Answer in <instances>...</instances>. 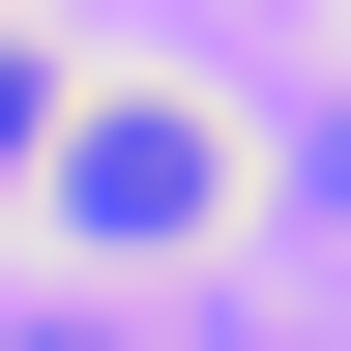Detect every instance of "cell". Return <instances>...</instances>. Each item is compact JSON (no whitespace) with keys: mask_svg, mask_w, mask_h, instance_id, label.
Instances as JSON below:
<instances>
[{"mask_svg":"<svg viewBox=\"0 0 351 351\" xmlns=\"http://www.w3.org/2000/svg\"><path fill=\"white\" fill-rule=\"evenodd\" d=\"M59 234H205V205H234V117H176V88H117V117H59Z\"/></svg>","mask_w":351,"mask_h":351,"instance_id":"6da1fadb","label":"cell"},{"mask_svg":"<svg viewBox=\"0 0 351 351\" xmlns=\"http://www.w3.org/2000/svg\"><path fill=\"white\" fill-rule=\"evenodd\" d=\"M29 147H59V59H0V176H29Z\"/></svg>","mask_w":351,"mask_h":351,"instance_id":"7a4b0ae2","label":"cell"}]
</instances>
